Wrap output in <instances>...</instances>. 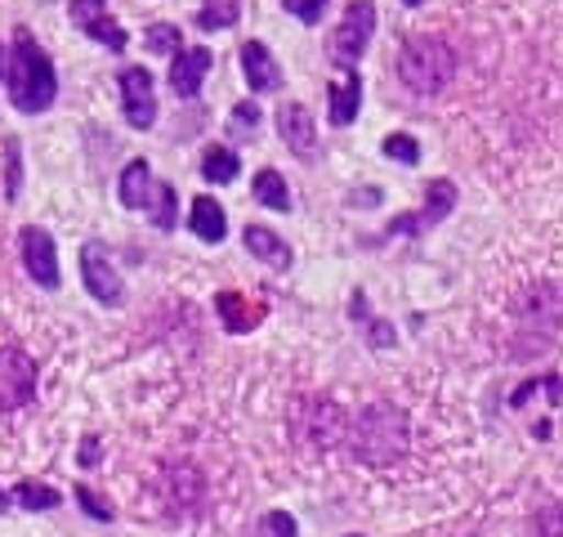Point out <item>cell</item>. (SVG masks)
Instances as JSON below:
<instances>
[{
	"mask_svg": "<svg viewBox=\"0 0 563 537\" xmlns=\"http://www.w3.org/2000/svg\"><path fill=\"white\" fill-rule=\"evenodd\" d=\"M95 461H99V439L81 443V465H95Z\"/></svg>",
	"mask_w": 563,
	"mask_h": 537,
	"instance_id": "obj_35",
	"label": "cell"
},
{
	"mask_svg": "<svg viewBox=\"0 0 563 537\" xmlns=\"http://www.w3.org/2000/svg\"><path fill=\"white\" fill-rule=\"evenodd\" d=\"M233 117H238V125H242V130L260 125V108H255V103H238V108H233Z\"/></svg>",
	"mask_w": 563,
	"mask_h": 537,
	"instance_id": "obj_33",
	"label": "cell"
},
{
	"mask_svg": "<svg viewBox=\"0 0 563 537\" xmlns=\"http://www.w3.org/2000/svg\"><path fill=\"white\" fill-rule=\"evenodd\" d=\"M532 537H563V506H545L532 524Z\"/></svg>",
	"mask_w": 563,
	"mask_h": 537,
	"instance_id": "obj_32",
	"label": "cell"
},
{
	"mask_svg": "<svg viewBox=\"0 0 563 537\" xmlns=\"http://www.w3.org/2000/svg\"><path fill=\"white\" fill-rule=\"evenodd\" d=\"M0 81H5V50H0Z\"/></svg>",
	"mask_w": 563,
	"mask_h": 537,
	"instance_id": "obj_37",
	"label": "cell"
},
{
	"mask_svg": "<svg viewBox=\"0 0 563 537\" xmlns=\"http://www.w3.org/2000/svg\"><path fill=\"white\" fill-rule=\"evenodd\" d=\"M5 511H10V497H5V493H0V515H5Z\"/></svg>",
	"mask_w": 563,
	"mask_h": 537,
	"instance_id": "obj_36",
	"label": "cell"
},
{
	"mask_svg": "<svg viewBox=\"0 0 563 537\" xmlns=\"http://www.w3.org/2000/svg\"><path fill=\"white\" fill-rule=\"evenodd\" d=\"M175 188L170 184H157V201H153V224L162 229V233H170L175 229Z\"/></svg>",
	"mask_w": 563,
	"mask_h": 537,
	"instance_id": "obj_26",
	"label": "cell"
},
{
	"mask_svg": "<svg viewBox=\"0 0 563 537\" xmlns=\"http://www.w3.org/2000/svg\"><path fill=\"white\" fill-rule=\"evenodd\" d=\"M216 314L224 318V327H229V331H238V336H242V331H251V327L268 314V305L246 300L242 292H220V296H216Z\"/></svg>",
	"mask_w": 563,
	"mask_h": 537,
	"instance_id": "obj_18",
	"label": "cell"
},
{
	"mask_svg": "<svg viewBox=\"0 0 563 537\" xmlns=\"http://www.w3.org/2000/svg\"><path fill=\"white\" fill-rule=\"evenodd\" d=\"M238 19H242V6H238V0H206V10H197V28H201V32L233 28Z\"/></svg>",
	"mask_w": 563,
	"mask_h": 537,
	"instance_id": "obj_22",
	"label": "cell"
},
{
	"mask_svg": "<svg viewBox=\"0 0 563 537\" xmlns=\"http://www.w3.org/2000/svg\"><path fill=\"white\" fill-rule=\"evenodd\" d=\"M242 73H246V86L255 95H268V90L282 86V67H277V58L268 54L264 41H246L242 45Z\"/></svg>",
	"mask_w": 563,
	"mask_h": 537,
	"instance_id": "obj_16",
	"label": "cell"
},
{
	"mask_svg": "<svg viewBox=\"0 0 563 537\" xmlns=\"http://www.w3.org/2000/svg\"><path fill=\"white\" fill-rule=\"evenodd\" d=\"M5 81H10V103L27 117L49 112L54 95H58V77H54V63L49 54L36 45V36L27 28L14 32V50H10V67H5Z\"/></svg>",
	"mask_w": 563,
	"mask_h": 537,
	"instance_id": "obj_1",
	"label": "cell"
},
{
	"mask_svg": "<svg viewBox=\"0 0 563 537\" xmlns=\"http://www.w3.org/2000/svg\"><path fill=\"white\" fill-rule=\"evenodd\" d=\"M376 36V0H349L344 6V19L327 45V54L340 63V67H358V58L367 54Z\"/></svg>",
	"mask_w": 563,
	"mask_h": 537,
	"instance_id": "obj_4",
	"label": "cell"
},
{
	"mask_svg": "<svg viewBox=\"0 0 563 537\" xmlns=\"http://www.w3.org/2000/svg\"><path fill=\"white\" fill-rule=\"evenodd\" d=\"M385 157H389V162H407V166H416V162H420V144L411 140V134H389V140H385Z\"/></svg>",
	"mask_w": 563,
	"mask_h": 537,
	"instance_id": "obj_29",
	"label": "cell"
},
{
	"mask_svg": "<svg viewBox=\"0 0 563 537\" xmlns=\"http://www.w3.org/2000/svg\"><path fill=\"white\" fill-rule=\"evenodd\" d=\"M296 430H300V439H309L313 448H331V443L344 439L349 421H344V413L335 408L331 398H300V403H296Z\"/></svg>",
	"mask_w": 563,
	"mask_h": 537,
	"instance_id": "obj_8",
	"label": "cell"
},
{
	"mask_svg": "<svg viewBox=\"0 0 563 537\" xmlns=\"http://www.w3.org/2000/svg\"><path fill=\"white\" fill-rule=\"evenodd\" d=\"M349 452L367 465H394L407 452V417L394 403H367L358 421L344 430Z\"/></svg>",
	"mask_w": 563,
	"mask_h": 537,
	"instance_id": "obj_2",
	"label": "cell"
},
{
	"mask_svg": "<svg viewBox=\"0 0 563 537\" xmlns=\"http://www.w3.org/2000/svg\"><path fill=\"white\" fill-rule=\"evenodd\" d=\"M121 112H125V121L134 125V130H153L157 125V86H153V73L148 67H139V63H130V67H121Z\"/></svg>",
	"mask_w": 563,
	"mask_h": 537,
	"instance_id": "obj_6",
	"label": "cell"
},
{
	"mask_svg": "<svg viewBox=\"0 0 563 537\" xmlns=\"http://www.w3.org/2000/svg\"><path fill=\"white\" fill-rule=\"evenodd\" d=\"M260 533H264V537H296V519H291L287 511H268V515L260 519Z\"/></svg>",
	"mask_w": 563,
	"mask_h": 537,
	"instance_id": "obj_31",
	"label": "cell"
},
{
	"mask_svg": "<svg viewBox=\"0 0 563 537\" xmlns=\"http://www.w3.org/2000/svg\"><path fill=\"white\" fill-rule=\"evenodd\" d=\"M19 251H23V268H27V278H32L36 287L54 292V287L63 283V274H58V251H54V238H49L45 229L27 224V229L19 233Z\"/></svg>",
	"mask_w": 563,
	"mask_h": 537,
	"instance_id": "obj_11",
	"label": "cell"
},
{
	"mask_svg": "<svg viewBox=\"0 0 563 537\" xmlns=\"http://www.w3.org/2000/svg\"><path fill=\"white\" fill-rule=\"evenodd\" d=\"M251 193H255L260 207H268V211H291V188H287V179H282V171H273V166H264L255 175Z\"/></svg>",
	"mask_w": 563,
	"mask_h": 537,
	"instance_id": "obj_20",
	"label": "cell"
},
{
	"mask_svg": "<svg viewBox=\"0 0 563 537\" xmlns=\"http://www.w3.org/2000/svg\"><path fill=\"white\" fill-rule=\"evenodd\" d=\"M372 327H376V331H367V336H372L376 346H394V331H389V322H372Z\"/></svg>",
	"mask_w": 563,
	"mask_h": 537,
	"instance_id": "obj_34",
	"label": "cell"
},
{
	"mask_svg": "<svg viewBox=\"0 0 563 537\" xmlns=\"http://www.w3.org/2000/svg\"><path fill=\"white\" fill-rule=\"evenodd\" d=\"M398 77L411 95H443L456 77V50L439 36H407L398 50Z\"/></svg>",
	"mask_w": 563,
	"mask_h": 537,
	"instance_id": "obj_3",
	"label": "cell"
},
{
	"mask_svg": "<svg viewBox=\"0 0 563 537\" xmlns=\"http://www.w3.org/2000/svg\"><path fill=\"white\" fill-rule=\"evenodd\" d=\"M242 242H246V251H251L255 260H264L268 268H291V246L282 242L273 229H264V224H246Z\"/></svg>",
	"mask_w": 563,
	"mask_h": 537,
	"instance_id": "obj_19",
	"label": "cell"
},
{
	"mask_svg": "<svg viewBox=\"0 0 563 537\" xmlns=\"http://www.w3.org/2000/svg\"><path fill=\"white\" fill-rule=\"evenodd\" d=\"M77 502H81V511H86L90 519H99V524H112V515H117V511H112L95 489H86V484L77 489Z\"/></svg>",
	"mask_w": 563,
	"mask_h": 537,
	"instance_id": "obj_30",
	"label": "cell"
},
{
	"mask_svg": "<svg viewBox=\"0 0 563 537\" xmlns=\"http://www.w3.org/2000/svg\"><path fill=\"white\" fill-rule=\"evenodd\" d=\"M144 41H148V50H153V54H175V50H184V45H179V28H175V23H153Z\"/></svg>",
	"mask_w": 563,
	"mask_h": 537,
	"instance_id": "obj_28",
	"label": "cell"
},
{
	"mask_svg": "<svg viewBox=\"0 0 563 537\" xmlns=\"http://www.w3.org/2000/svg\"><path fill=\"white\" fill-rule=\"evenodd\" d=\"M210 63H216V54H210L206 45H188V50H175V63H170V90L179 99H197Z\"/></svg>",
	"mask_w": 563,
	"mask_h": 537,
	"instance_id": "obj_13",
	"label": "cell"
},
{
	"mask_svg": "<svg viewBox=\"0 0 563 537\" xmlns=\"http://www.w3.org/2000/svg\"><path fill=\"white\" fill-rule=\"evenodd\" d=\"M349 537H363V533H349Z\"/></svg>",
	"mask_w": 563,
	"mask_h": 537,
	"instance_id": "obj_39",
	"label": "cell"
},
{
	"mask_svg": "<svg viewBox=\"0 0 563 537\" xmlns=\"http://www.w3.org/2000/svg\"><path fill=\"white\" fill-rule=\"evenodd\" d=\"M452 207H456V184H452V179H430V188H426V207L411 211V216H398V220L389 224L385 238H420L426 229H434L439 220H448Z\"/></svg>",
	"mask_w": 563,
	"mask_h": 537,
	"instance_id": "obj_7",
	"label": "cell"
},
{
	"mask_svg": "<svg viewBox=\"0 0 563 537\" xmlns=\"http://www.w3.org/2000/svg\"><path fill=\"white\" fill-rule=\"evenodd\" d=\"M19 188H23V144L10 140V144H5V197L14 201Z\"/></svg>",
	"mask_w": 563,
	"mask_h": 537,
	"instance_id": "obj_25",
	"label": "cell"
},
{
	"mask_svg": "<svg viewBox=\"0 0 563 537\" xmlns=\"http://www.w3.org/2000/svg\"><path fill=\"white\" fill-rule=\"evenodd\" d=\"M402 6H411V10H416V6H426V0H402Z\"/></svg>",
	"mask_w": 563,
	"mask_h": 537,
	"instance_id": "obj_38",
	"label": "cell"
},
{
	"mask_svg": "<svg viewBox=\"0 0 563 537\" xmlns=\"http://www.w3.org/2000/svg\"><path fill=\"white\" fill-rule=\"evenodd\" d=\"M117 197L125 211H153L157 201V179H153V166L144 157H134L125 171H121V184H117Z\"/></svg>",
	"mask_w": 563,
	"mask_h": 537,
	"instance_id": "obj_14",
	"label": "cell"
},
{
	"mask_svg": "<svg viewBox=\"0 0 563 537\" xmlns=\"http://www.w3.org/2000/svg\"><path fill=\"white\" fill-rule=\"evenodd\" d=\"M14 502L23 511H54L58 506V489L36 484V480H23V484H14Z\"/></svg>",
	"mask_w": 563,
	"mask_h": 537,
	"instance_id": "obj_23",
	"label": "cell"
},
{
	"mask_svg": "<svg viewBox=\"0 0 563 537\" xmlns=\"http://www.w3.org/2000/svg\"><path fill=\"white\" fill-rule=\"evenodd\" d=\"M201 175H206V184H233L242 175V157L233 149H206Z\"/></svg>",
	"mask_w": 563,
	"mask_h": 537,
	"instance_id": "obj_21",
	"label": "cell"
},
{
	"mask_svg": "<svg viewBox=\"0 0 563 537\" xmlns=\"http://www.w3.org/2000/svg\"><path fill=\"white\" fill-rule=\"evenodd\" d=\"M327 103H331V125H354V117L363 112V77H358V67H344L340 81L327 86Z\"/></svg>",
	"mask_w": 563,
	"mask_h": 537,
	"instance_id": "obj_15",
	"label": "cell"
},
{
	"mask_svg": "<svg viewBox=\"0 0 563 537\" xmlns=\"http://www.w3.org/2000/svg\"><path fill=\"white\" fill-rule=\"evenodd\" d=\"M67 19H73L90 41H99L103 50H112V54H121L130 45L125 28L108 10V0H73V6H67Z\"/></svg>",
	"mask_w": 563,
	"mask_h": 537,
	"instance_id": "obj_10",
	"label": "cell"
},
{
	"mask_svg": "<svg viewBox=\"0 0 563 537\" xmlns=\"http://www.w3.org/2000/svg\"><path fill=\"white\" fill-rule=\"evenodd\" d=\"M282 6H287V14H291V19H300L305 28H318L331 0H282Z\"/></svg>",
	"mask_w": 563,
	"mask_h": 537,
	"instance_id": "obj_27",
	"label": "cell"
},
{
	"mask_svg": "<svg viewBox=\"0 0 563 537\" xmlns=\"http://www.w3.org/2000/svg\"><path fill=\"white\" fill-rule=\"evenodd\" d=\"M36 394V363L19 346H0V413L27 408Z\"/></svg>",
	"mask_w": 563,
	"mask_h": 537,
	"instance_id": "obj_5",
	"label": "cell"
},
{
	"mask_svg": "<svg viewBox=\"0 0 563 537\" xmlns=\"http://www.w3.org/2000/svg\"><path fill=\"white\" fill-rule=\"evenodd\" d=\"M81 283H86V292H90L99 305H108V309H117V305L125 300L121 274L112 268L103 242H86V246H81Z\"/></svg>",
	"mask_w": 563,
	"mask_h": 537,
	"instance_id": "obj_9",
	"label": "cell"
},
{
	"mask_svg": "<svg viewBox=\"0 0 563 537\" xmlns=\"http://www.w3.org/2000/svg\"><path fill=\"white\" fill-rule=\"evenodd\" d=\"M277 134H282V144H287L296 157L313 162V153H318V125H313L305 103H282L277 108Z\"/></svg>",
	"mask_w": 563,
	"mask_h": 537,
	"instance_id": "obj_12",
	"label": "cell"
},
{
	"mask_svg": "<svg viewBox=\"0 0 563 537\" xmlns=\"http://www.w3.org/2000/svg\"><path fill=\"white\" fill-rule=\"evenodd\" d=\"M166 480L175 484V502H179V506H188V502L201 497V475H197V465H175V470H166Z\"/></svg>",
	"mask_w": 563,
	"mask_h": 537,
	"instance_id": "obj_24",
	"label": "cell"
},
{
	"mask_svg": "<svg viewBox=\"0 0 563 537\" xmlns=\"http://www.w3.org/2000/svg\"><path fill=\"white\" fill-rule=\"evenodd\" d=\"M188 229L201 238V242H210V246H216V242H224L229 238V220H224V207H220V201L216 197H192V211H188Z\"/></svg>",
	"mask_w": 563,
	"mask_h": 537,
	"instance_id": "obj_17",
	"label": "cell"
}]
</instances>
